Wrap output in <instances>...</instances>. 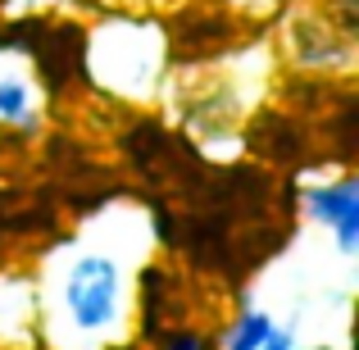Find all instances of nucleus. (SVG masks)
I'll list each match as a JSON object with an SVG mask.
<instances>
[{
    "mask_svg": "<svg viewBox=\"0 0 359 350\" xmlns=\"http://www.w3.org/2000/svg\"><path fill=\"white\" fill-rule=\"evenodd\" d=\"M60 314L69 323L73 337L100 342L105 332H114L123 318V269L114 255L87 250L64 269L60 278Z\"/></svg>",
    "mask_w": 359,
    "mask_h": 350,
    "instance_id": "nucleus-1",
    "label": "nucleus"
},
{
    "mask_svg": "<svg viewBox=\"0 0 359 350\" xmlns=\"http://www.w3.org/2000/svg\"><path fill=\"white\" fill-rule=\"evenodd\" d=\"M305 214L337 236V250H341L346 260L359 255V177L341 173L337 182L309 187L305 191Z\"/></svg>",
    "mask_w": 359,
    "mask_h": 350,
    "instance_id": "nucleus-2",
    "label": "nucleus"
},
{
    "mask_svg": "<svg viewBox=\"0 0 359 350\" xmlns=\"http://www.w3.org/2000/svg\"><path fill=\"white\" fill-rule=\"evenodd\" d=\"M0 123H18L23 132L36 128L32 87H27L23 73H5V78H0Z\"/></svg>",
    "mask_w": 359,
    "mask_h": 350,
    "instance_id": "nucleus-3",
    "label": "nucleus"
},
{
    "mask_svg": "<svg viewBox=\"0 0 359 350\" xmlns=\"http://www.w3.org/2000/svg\"><path fill=\"white\" fill-rule=\"evenodd\" d=\"M269 332H273V318L264 314V309H250L245 305L237 318H232V328L219 337V346L223 350H259L264 342H269Z\"/></svg>",
    "mask_w": 359,
    "mask_h": 350,
    "instance_id": "nucleus-4",
    "label": "nucleus"
},
{
    "mask_svg": "<svg viewBox=\"0 0 359 350\" xmlns=\"http://www.w3.org/2000/svg\"><path fill=\"white\" fill-rule=\"evenodd\" d=\"M155 342H159V350H205V342H201L196 328H168V332L155 337Z\"/></svg>",
    "mask_w": 359,
    "mask_h": 350,
    "instance_id": "nucleus-5",
    "label": "nucleus"
},
{
    "mask_svg": "<svg viewBox=\"0 0 359 350\" xmlns=\"http://www.w3.org/2000/svg\"><path fill=\"white\" fill-rule=\"evenodd\" d=\"M259 350H296V323H287V328H278V323H273L269 342H264Z\"/></svg>",
    "mask_w": 359,
    "mask_h": 350,
    "instance_id": "nucleus-6",
    "label": "nucleus"
},
{
    "mask_svg": "<svg viewBox=\"0 0 359 350\" xmlns=\"http://www.w3.org/2000/svg\"><path fill=\"white\" fill-rule=\"evenodd\" d=\"M14 5H36V0H14Z\"/></svg>",
    "mask_w": 359,
    "mask_h": 350,
    "instance_id": "nucleus-7",
    "label": "nucleus"
},
{
    "mask_svg": "<svg viewBox=\"0 0 359 350\" xmlns=\"http://www.w3.org/2000/svg\"><path fill=\"white\" fill-rule=\"evenodd\" d=\"M314 350H327V346H314Z\"/></svg>",
    "mask_w": 359,
    "mask_h": 350,
    "instance_id": "nucleus-8",
    "label": "nucleus"
}]
</instances>
